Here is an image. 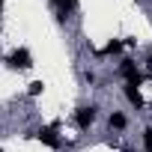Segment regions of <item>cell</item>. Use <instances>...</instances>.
Instances as JSON below:
<instances>
[{
    "label": "cell",
    "mask_w": 152,
    "mask_h": 152,
    "mask_svg": "<svg viewBox=\"0 0 152 152\" xmlns=\"http://www.w3.org/2000/svg\"><path fill=\"white\" fill-rule=\"evenodd\" d=\"M33 137H39L45 146L51 149H63L66 146V137H60V122H51V125H42L39 131H33Z\"/></svg>",
    "instance_id": "2"
},
{
    "label": "cell",
    "mask_w": 152,
    "mask_h": 152,
    "mask_svg": "<svg viewBox=\"0 0 152 152\" xmlns=\"http://www.w3.org/2000/svg\"><path fill=\"white\" fill-rule=\"evenodd\" d=\"M0 9H3V0H0Z\"/></svg>",
    "instance_id": "12"
},
{
    "label": "cell",
    "mask_w": 152,
    "mask_h": 152,
    "mask_svg": "<svg viewBox=\"0 0 152 152\" xmlns=\"http://www.w3.org/2000/svg\"><path fill=\"white\" fill-rule=\"evenodd\" d=\"M122 152H140L137 146H122Z\"/></svg>",
    "instance_id": "11"
},
{
    "label": "cell",
    "mask_w": 152,
    "mask_h": 152,
    "mask_svg": "<svg viewBox=\"0 0 152 152\" xmlns=\"http://www.w3.org/2000/svg\"><path fill=\"white\" fill-rule=\"evenodd\" d=\"M27 93H30V96H39V93H45V84H42V81H33Z\"/></svg>",
    "instance_id": "9"
},
{
    "label": "cell",
    "mask_w": 152,
    "mask_h": 152,
    "mask_svg": "<svg viewBox=\"0 0 152 152\" xmlns=\"http://www.w3.org/2000/svg\"><path fill=\"white\" fill-rule=\"evenodd\" d=\"M122 96H125V102L134 110H146V99H143V93H140L137 84H122Z\"/></svg>",
    "instance_id": "4"
},
{
    "label": "cell",
    "mask_w": 152,
    "mask_h": 152,
    "mask_svg": "<svg viewBox=\"0 0 152 152\" xmlns=\"http://www.w3.org/2000/svg\"><path fill=\"white\" fill-rule=\"evenodd\" d=\"M107 128H110V131H125V128H128V116H125L122 110H110V116H107Z\"/></svg>",
    "instance_id": "5"
},
{
    "label": "cell",
    "mask_w": 152,
    "mask_h": 152,
    "mask_svg": "<svg viewBox=\"0 0 152 152\" xmlns=\"http://www.w3.org/2000/svg\"><path fill=\"white\" fill-rule=\"evenodd\" d=\"M149 107H152V102H149Z\"/></svg>",
    "instance_id": "13"
},
{
    "label": "cell",
    "mask_w": 152,
    "mask_h": 152,
    "mask_svg": "<svg viewBox=\"0 0 152 152\" xmlns=\"http://www.w3.org/2000/svg\"><path fill=\"white\" fill-rule=\"evenodd\" d=\"M6 66H9V69H30V66H33V54H30L27 48H15V51L6 57Z\"/></svg>",
    "instance_id": "3"
},
{
    "label": "cell",
    "mask_w": 152,
    "mask_h": 152,
    "mask_svg": "<svg viewBox=\"0 0 152 152\" xmlns=\"http://www.w3.org/2000/svg\"><path fill=\"white\" fill-rule=\"evenodd\" d=\"M51 6H54V12L60 9V12H75V9H78V0H51Z\"/></svg>",
    "instance_id": "6"
},
{
    "label": "cell",
    "mask_w": 152,
    "mask_h": 152,
    "mask_svg": "<svg viewBox=\"0 0 152 152\" xmlns=\"http://www.w3.org/2000/svg\"><path fill=\"white\" fill-rule=\"evenodd\" d=\"M84 81H87L90 87H96V84H99V75H96L93 69H84Z\"/></svg>",
    "instance_id": "8"
},
{
    "label": "cell",
    "mask_w": 152,
    "mask_h": 152,
    "mask_svg": "<svg viewBox=\"0 0 152 152\" xmlns=\"http://www.w3.org/2000/svg\"><path fill=\"white\" fill-rule=\"evenodd\" d=\"M143 69H146V75H152V51L143 57Z\"/></svg>",
    "instance_id": "10"
},
{
    "label": "cell",
    "mask_w": 152,
    "mask_h": 152,
    "mask_svg": "<svg viewBox=\"0 0 152 152\" xmlns=\"http://www.w3.org/2000/svg\"><path fill=\"white\" fill-rule=\"evenodd\" d=\"M99 119V104L90 102V104H78V110H75V125H78V131H90Z\"/></svg>",
    "instance_id": "1"
},
{
    "label": "cell",
    "mask_w": 152,
    "mask_h": 152,
    "mask_svg": "<svg viewBox=\"0 0 152 152\" xmlns=\"http://www.w3.org/2000/svg\"><path fill=\"white\" fill-rule=\"evenodd\" d=\"M140 152H152V125H146L143 131H140Z\"/></svg>",
    "instance_id": "7"
}]
</instances>
